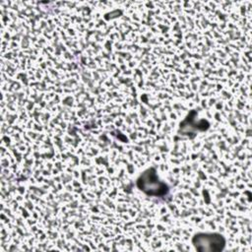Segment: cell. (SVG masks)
Wrapping results in <instances>:
<instances>
[{
	"mask_svg": "<svg viewBox=\"0 0 252 252\" xmlns=\"http://www.w3.org/2000/svg\"><path fill=\"white\" fill-rule=\"evenodd\" d=\"M138 186L149 195H160L165 192V185L158 180L153 169H148L141 175Z\"/></svg>",
	"mask_w": 252,
	"mask_h": 252,
	"instance_id": "2",
	"label": "cell"
},
{
	"mask_svg": "<svg viewBox=\"0 0 252 252\" xmlns=\"http://www.w3.org/2000/svg\"><path fill=\"white\" fill-rule=\"evenodd\" d=\"M192 242L195 248L201 252H215L223 249L225 240L219 233H198Z\"/></svg>",
	"mask_w": 252,
	"mask_h": 252,
	"instance_id": "1",
	"label": "cell"
}]
</instances>
